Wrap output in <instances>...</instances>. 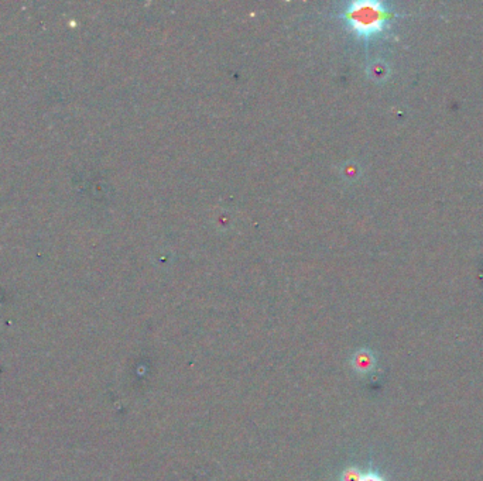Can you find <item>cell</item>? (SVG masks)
Masks as SVG:
<instances>
[{"label": "cell", "instance_id": "obj_1", "mask_svg": "<svg viewBox=\"0 0 483 481\" xmlns=\"http://www.w3.org/2000/svg\"><path fill=\"white\" fill-rule=\"evenodd\" d=\"M341 17L356 38L369 42L386 35L399 14L389 3L361 0L348 3Z\"/></svg>", "mask_w": 483, "mask_h": 481}, {"label": "cell", "instance_id": "obj_2", "mask_svg": "<svg viewBox=\"0 0 483 481\" xmlns=\"http://www.w3.org/2000/svg\"><path fill=\"white\" fill-rule=\"evenodd\" d=\"M349 364L358 376H369L376 370L378 359L373 350L369 348H361L351 356Z\"/></svg>", "mask_w": 483, "mask_h": 481}, {"label": "cell", "instance_id": "obj_3", "mask_svg": "<svg viewBox=\"0 0 483 481\" xmlns=\"http://www.w3.org/2000/svg\"><path fill=\"white\" fill-rule=\"evenodd\" d=\"M338 481H388L386 477L379 472V470H375V469H362L359 466H348L345 468L339 477H338Z\"/></svg>", "mask_w": 483, "mask_h": 481}]
</instances>
